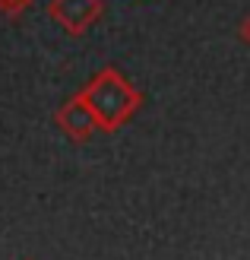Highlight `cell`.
<instances>
[{
	"label": "cell",
	"instance_id": "obj_1",
	"mask_svg": "<svg viewBox=\"0 0 250 260\" xmlns=\"http://www.w3.org/2000/svg\"><path fill=\"white\" fill-rule=\"evenodd\" d=\"M80 95L86 99V105L92 108V114H95V121H98V130H104V134L121 130L142 105L139 89L114 67L98 70L80 89Z\"/></svg>",
	"mask_w": 250,
	"mask_h": 260
},
{
	"label": "cell",
	"instance_id": "obj_2",
	"mask_svg": "<svg viewBox=\"0 0 250 260\" xmlns=\"http://www.w3.org/2000/svg\"><path fill=\"white\" fill-rule=\"evenodd\" d=\"M101 10H104V0H51L48 16L67 35H86L98 22Z\"/></svg>",
	"mask_w": 250,
	"mask_h": 260
},
{
	"label": "cell",
	"instance_id": "obj_3",
	"mask_svg": "<svg viewBox=\"0 0 250 260\" xmlns=\"http://www.w3.org/2000/svg\"><path fill=\"white\" fill-rule=\"evenodd\" d=\"M54 124H57L73 143H86V140L98 130L95 114H92V108L86 105V99H83L80 92H76L73 99H67V102H63V105L54 111Z\"/></svg>",
	"mask_w": 250,
	"mask_h": 260
},
{
	"label": "cell",
	"instance_id": "obj_4",
	"mask_svg": "<svg viewBox=\"0 0 250 260\" xmlns=\"http://www.w3.org/2000/svg\"><path fill=\"white\" fill-rule=\"evenodd\" d=\"M35 4V0H0V13L4 16H10V19H16L22 10H29Z\"/></svg>",
	"mask_w": 250,
	"mask_h": 260
},
{
	"label": "cell",
	"instance_id": "obj_5",
	"mask_svg": "<svg viewBox=\"0 0 250 260\" xmlns=\"http://www.w3.org/2000/svg\"><path fill=\"white\" fill-rule=\"evenodd\" d=\"M241 38H244V42H250V16H247L244 25H241Z\"/></svg>",
	"mask_w": 250,
	"mask_h": 260
},
{
	"label": "cell",
	"instance_id": "obj_6",
	"mask_svg": "<svg viewBox=\"0 0 250 260\" xmlns=\"http://www.w3.org/2000/svg\"><path fill=\"white\" fill-rule=\"evenodd\" d=\"M22 260H32V257H22Z\"/></svg>",
	"mask_w": 250,
	"mask_h": 260
}]
</instances>
